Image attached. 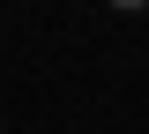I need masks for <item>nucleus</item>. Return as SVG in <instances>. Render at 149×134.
<instances>
[{"instance_id": "nucleus-1", "label": "nucleus", "mask_w": 149, "mask_h": 134, "mask_svg": "<svg viewBox=\"0 0 149 134\" xmlns=\"http://www.w3.org/2000/svg\"><path fill=\"white\" fill-rule=\"evenodd\" d=\"M112 8H119V15H142V8H149V0H112Z\"/></svg>"}]
</instances>
